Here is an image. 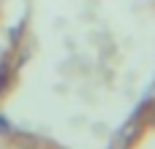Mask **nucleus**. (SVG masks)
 Segmentation results:
<instances>
[{"label":"nucleus","mask_w":155,"mask_h":149,"mask_svg":"<svg viewBox=\"0 0 155 149\" xmlns=\"http://www.w3.org/2000/svg\"><path fill=\"white\" fill-rule=\"evenodd\" d=\"M5 84H8V62L3 60V62H0V92H3Z\"/></svg>","instance_id":"2"},{"label":"nucleus","mask_w":155,"mask_h":149,"mask_svg":"<svg viewBox=\"0 0 155 149\" xmlns=\"http://www.w3.org/2000/svg\"><path fill=\"white\" fill-rule=\"evenodd\" d=\"M14 141L22 144V149H35L38 147V138L30 136V133H14Z\"/></svg>","instance_id":"1"},{"label":"nucleus","mask_w":155,"mask_h":149,"mask_svg":"<svg viewBox=\"0 0 155 149\" xmlns=\"http://www.w3.org/2000/svg\"><path fill=\"white\" fill-rule=\"evenodd\" d=\"M8 130H11V122H8V117L0 114V133H8Z\"/></svg>","instance_id":"3"}]
</instances>
